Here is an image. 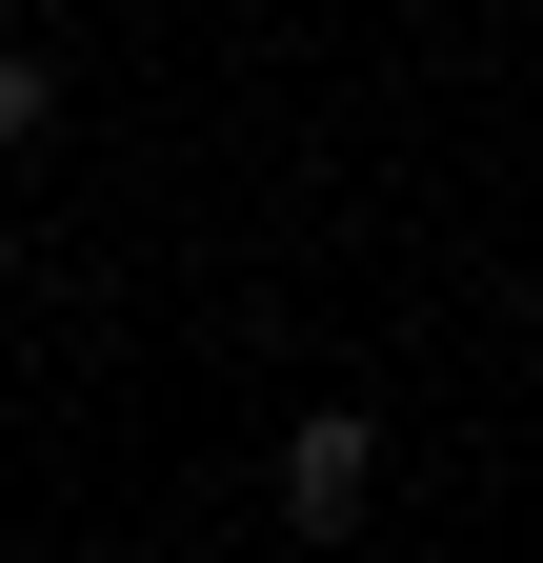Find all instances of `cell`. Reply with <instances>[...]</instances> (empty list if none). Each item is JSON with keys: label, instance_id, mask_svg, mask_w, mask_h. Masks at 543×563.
<instances>
[{"label": "cell", "instance_id": "2", "mask_svg": "<svg viewBox=\"0 0 543 563\" xmlns=\"http://www.w3.org/2000/svg\"><path fill=\"white\" fill-rule=\"evenodd\" d=\"M41 121H60V81H41V60H21V41H0V162H21V141H41Z\"/></svg>", "mask_w": 543, "mask_h": 563}, {"label": "cell", "instance_id": "1", "mask_svg": "<svg viewBox=\"0 0 543 563\" xmlns=\"http://www.w3.org/2000/svg\"><path fill=\"white\" fill-rule=\"evenodd\" d=\"M363 483H383V422H343V402L282 422V523H302V543H343V523H363Z\"/></svg>", "mask_w": 543, "mask_h": 563}]
</instances>
